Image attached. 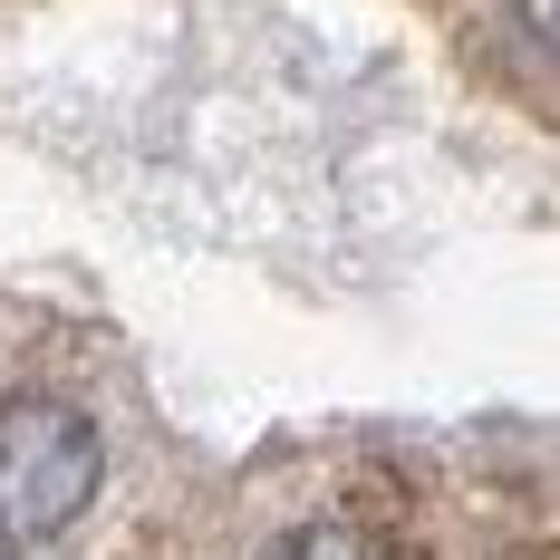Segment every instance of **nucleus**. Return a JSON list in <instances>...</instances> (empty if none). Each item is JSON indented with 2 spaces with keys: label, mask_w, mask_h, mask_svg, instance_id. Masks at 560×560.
Here are the masks:
<instances>
[{
  "label": "nucleus",
  "mask_w": 560,
  "mask_h": 560,
  "mask_svg": "<svg viewBox=\"0 0 560 560\" xmlns=\"http://www.w3.org/2000/svg\"><path fill=\"white\" fill-rule=\"evenodd\" d=\"M97 474H107V445L78 406H58V396H10L0 406V541L10 551L58 541L97 503Z\"/></svg>",
  "instance_id": "1"
},
{
  "label": "nucleus",
  "mask_w": 560,
  "mask_h": 560,
  "mask_svg": "<svg viewBox=\"0 0 560 560\" xmlns=\"http://www.w3.org/2000/svg\"><path fill=\"white\" fill-rule=\"evenodd\" d=\"M252 560H396L377 532H358V522H300V532H280L271 551H252Z\"/></svg>",
  "instance_id": "2"
},
{
  "label": "nucleus",
  "mask_w": 560,
  "mask_h": 560,
  "mask_svg": "<svg viewBox=\"0 0 560 560\" xmlns=\"http://www.w3.org/2000/svg\"><path fill=\"white\" fill-rule=\"evenodd\" d=\"M512 10H522V30H532V39L560 58V0H512Z\"/></svg>",
  "instance_id": "3"
}]
</instances>
